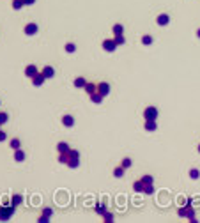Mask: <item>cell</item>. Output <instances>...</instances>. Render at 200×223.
<instances>
[{
	"instance_id": "b9f144b4",
	"label": "cell",
	"mask_w": 200,
	"mask_h": 223,
	"mask_svg": "<svg viewBox=\"0 0 200 223\" xmlns=\"http://www.w3.org/2000/svg\"><path fill=\"white\" fill-rule=\"evenodd\" d=\"M197 149H198V152H200V143H198V147H197Z\"/></svg>"
},
{
	"instance_id": "d6a6232c",
	"label": "cell",
	"mask_w": 200,
	"mask_h": 223,
	"mask_svg": "<svg viewBox=\"0 0 200 223\" xmlns=\"http://www.w3.org/2000/svg\"><path fill=\"white\" fill-rule=\"evenodd\" d=\"M7 121H9V115L5 112H0V124H5Z\"/></svg>"
},
{
	"instance_id": "4316f807",
	"label": "cell",
	"mask_w": 200,
	"mask_h": 223,
	"mask_svg": "<svg viewBox=\"0 0 200 223\" xmlns=\"http://www.w3.org/2000/svg\"><path fill=\"white\" fill-rule=\"evenodd\" d=\"M124 172H126V168H124V166H117L115 170H114V177H122Z\"/></svg>"
},
{
	"instance_id": "5b68a950",
	"label": "cell",
	"mask_w": 200,
	"mask_h": 223,
	"mask_svg": "<svg viewBox=\"0 0 200 223\" xmlns=\"http://www.w3.org/2000/svg\"><path fill=\"white\" fill-rule=\"evenodd\" d=\"M37 30H39V27H37V23H34V21L27 23V25H25V29H23V32H25L27 36H36Z\"/></svg>"
},
{
	"instance_id": "f35d334b",
	"label": "cell",
	"mask_w": 200,
	"mask_h": 223,
	"mask_svg": "<svg viewBox=\"0 0 200 223\" xmlns=\"http://www.w3.org/2000/svg\"><path fill=\"white\" fill-rule=\"evenodd\" d=\"M42 214H46V216H52V209H50V207H46V209H42Z\"/></svg>"
},
{
	"instance_id": "2e32d148",
	"label": "cell",
	"mask_w": 200,
	"mask_h": 223,
	"mask_svg": "<svg viewBox=\"0 0 200 223\" xmlns=\"http://www.w3.org/2000/svg\"><path fill=\"white\" fill-rule=\"evenodd\" d=\"M14 161H18V163L25 161V152L21 151V149H16V151H14Z\"/></svg>"
},
{
	"instance_id": "603a6c76",
	"label": "cell",
	"mask_w": 200,
	"mask_h": 223,
	"mask_svg": "<svg viewBox=\"0 0 200 223\" xmlns=\"http://www.w3.org/2000/svg\"><path fill=\"white\" fill-rule=\"evenodd\" d=\"M152 36H149V34H145V36H142V44L144 46H149V44H152Z\"/></svg>"
},
{
	"instance_id": "ba28073f",
	"label": "cell",
	"mask_w": 200,
	"mask_h": 223,
	"mask_svg": "<svg viewBox=\"0 0 200 223\" xmlns=\"http://www.w3.org/2000/svg\"><path fill=\"white\" fill-rule=\"evenodd\" d=\"M144 128H145V131H156L158 129V122H156V119H147Z\"/></svg>"
},
{
	"instance_id": "e0dca14e",
	"label": "cell",
	"mask_w": 200,
	"mask_h": 223,
	"mask_svg": "<svg viewBox=\"0 0 200 223\" xmlns=\"http://www.w3.org/2000/svg\"><path fill=\"white\" fill-rule=\"evenodd\" d=\"M57 161H59V163H64V165H67V161H69V152H59Z\"/></svg>"
},
{
	"instance_id": "ab89813d",
	"label": "cell",
	"mask_w": 200,
	"mask_h": 223,
	"mask_svg": "<svg viewBox=\"0 0 200 223\" xmlns=\"http://www.w3.org/2000/svg\"><path fill=\"white\" fill-rule=\"evenodd\" d=\"M25 2V5H32V4H36V0H23Z\"/></svg>"
},
{
	"instance_id": "52a82bcc",
	"label": "cell",
	"mask_w": 200,
	"mask_h": 223,
	"mask_svg": "<svg viewBox=\"0 0 200 223\" xmlns=\"http://www.w3.org/2000/svg\"><path fill=\"white\" fill-rule=\"evenodd\" d=\"M97 92L101 94V96H108L110 94V83H106V81H101V83H97Z\"/></svg>"
},
{
	"instance_id": "8992f818",
	"label": "cell",
	"mask_w": 200,
	"mask_h": 223,
	"mask_svg": "<svg viewBox=\"0 0 200 223\" xmlns=\"http://www.w3.org/2000/svg\"><path fill=\"white\" fill-rule=\"evenodd\" d=\"M44 80H46V76H44L41 71H37L32 76V85H34V87H41L42 83H44Z\"/></svg>"
},
{
	"instance_id": "484cf974",
	"label": "cell",
	"mask_w": 200,
	"mask_h": 223,
	"mask_svg": "<svg viewBox=\"0 0 200 223\" xmlns=\"http://www.w3.org/2000/svg\"><path fill=\"white\" fill-rule=\"evenodd\" d=\"M23 5H25V2H23V0H12V9H14V11H20Z\"/></svg>"
},
{
	"instance_id": "7c38bea8",
	"label": "cell",
	"mask_w": 200,
	"mask_h": 223,
	"mask_svg": "<svg viewBox=\"0 0 200 223\" xmlns=\"http://www.w3.org/2000/svg\"><path fill=\"white\" fill-rule=\"evenodd\" d=\"M41 73L44 74V76H46V80H48V78H53V76H55V69H53L52 66H44Z\"/></svg>"
},
{
	"instance_id": "6da1fadb",
	"label": "cell",
	"mask_w": 200,
	"mask_h": 223,
	"mask_svg": "<svg viewBox=\"0 0 200 223\" xmlns=\"http://www.w3.org/2000/svg\"><path fill=\"white\" fill-rule=\"evenodd\" d=\"M177 214H179L181 218H188L191 223H197V214H195V209L191 207V205H184V207H179L177 209Z\"/></svg>"
},
{
	"instance_id": "836d02e7",
	"label": "cell",
	"mask_w": 200,
	"mask_h": 223,
	"mask_svg": "<svg viewBox=\"0 0 200 223\" xmlns=\"http://www.w3.org/2000/svg\"><path fill=\"white\" fill-rule=\"evenodd\" d=\"M103 216H105V221H106V223H112V221H114V220H115V218H114V214H112V213H105V214H103Z\"/></svg>"
},
{
	"instance_id": "e575fe53",
	"label": "cell",
	"mask_w": 200,
	"mask_h": 223,
	"mask_svg": "<svg viewBox=\"0 0 200 223\" xmlns=\"http://www.w3.org/2000/svg\"><path fill=\"white\" fill-rule=\"evenodd\" d=\"M69 158H80V152L76 151V149H69Z\"/></svg>"
},
{
	"instance_id": "f1b7e54d",
	"label": "cell",
	"mask_w": 200,
	"mask_h": 223,
	"mask_svg": "<svg viewBox=\"0 0 200 223\" xmlns=\"http://www.w3.org/2000/svg\"><path fill=\"white\" fill-rule=\"evenodd\" d=\"M140 181H142V183H144V184H152V183H154V177H152V175H149V173H147V175H144V177H142Z\"/></svg>"
},
{
	"instance_id": "7402d4cb",
	"label": "cell",
	"mask_w": 200,
	"mask_h": 223,
	"mask_svg": "<svg viewBox=\"0 0 200 223\" xmlns=\"http://www.w3.org/2000/svg\"><path fill=\"white\" fill-rule=\"evenodd\" d=\"M69 149H71V147H69L66 142H59V143H57V151H59V152H67Z\"/></svg>"
},
{
	"instance_id": "7a4b0ae2",
	"label": "cell",
	"mask_w": 200,
	"mask_h": 223,
	"mask_svg": "<svg viewBox=\"0 0 200 223\" xmlns=\"http://www.w3.org/2000/svg\"><path fill=\"white\" fill-rule=\"evenodd\" d=\"M14 211H16L14 205H0V221H9Z\"/></svg>"
},
{
	"instance_id": "d6986e66",
	"label": "cell",
	"mask_w": 200,
	"mask_h": 223,
	"mask_svg": "<svg viewBox=\"0 0 200 223\" xmlns=\"http://www.w3.org/2000/svg\"><path fill=\"white\" fill-rule=\"evenodd\" d=\"M85 83H87V80H85L83 76H78V78H74V87H76V89H83Z\"/></svg>"
},
{
	"instance_id": "5bb4252c",
	"label": "cell",
	"mask_w": 200,
	"mask_h": 223,
	"mask_svg": "<svg viewBox=\"0 0 200 223\" xmlns=\"http://www.w3.org/2000/svg\"><path fill=\"white\" fill-rule=\"evenodd\" d=\"M145 188H147V184H144L142 181H137V183L133 184V190L137 193H145Z\"/></svg>"
},
{
	"instance_id": "44dd1931",
	"label": "cell",
	"mask_w": 200,
	"mask_h": 223,
	"mask_svg": "<svg viewBox=\"0 0 200 223\" xmlns=\"http://www.w3.org/2000/svg\"><path fill=\"white\" fill-rule=\"evenodd\" d=\"M67 166H69V168H78V166H80V158H69Z\"/></svg>"
},
{
	"instance_id": "7bdbcfd3",
	"label": "cell",
	"mask_w": 200,
	"mask_h": 223,
	"mask_svg": "<svg viewBox=\"0 0 200 223\" xmlns=\"http://www.w3.org/2000/svg\"><path fill=\"white\" fill-rule=\"evenodd\" d=\"M0 126H2V124H0Z\"/></svg>"
},
{
	"instance_id": "60d3db41",
	"label": "cell",
	"mask_w": 200,
	"mask_h": 223,
	"mask_svg": "<svg viewBox=\"0 0 200 223\" xmlns=\"http://www.w3.org/2000/svg\"><path fill=\"white\" fill-rule=\"evenodd\" d=\"M197 37H198V39H200V29H198V30H197Z\"/></svg>"
},
{
	"instance_id": "ffe728a7",
	"label": "cell",
	"mask_w": 200,
	"mask_h": 223,
	"mask_svg": "<svg viewBox=\"0 0 200 223\" xmlns=\"http://www.w3.org/2000/svg\"><path fill=\"white\" fill-rule=\"evenodd\" d=\"M112 32H114V36H117V34H124V25H122V23H115V25L112 27Z\"/></svg>"
},
{
	"instance_id": "83f0119b",
	"label": "cell",
	"mask_w": 200,
	"mask_h": 223,
	"mask_svg": "<svg viewBox=\"0 0 200 223\" xmlns=\"http://www.w3.org/2000/svg\"><path fill=\"white\" fill-rule=\"evenodd\" d=\"M9 145H11V149H14V151H16V149H20L21 142H20V140H18V138H12V140H11V142H9Z\"/></svg>"
},
{
	"instance_id": "4dcf8cb0",
	"label": "cell",
	"mask_w": 200,
	"mask_h": 223,
	"mask_svg": "<svg viewBox=\"0 0 200 223\" xmlns=\"http://www.w3.org/2000/svg\"><path fill=\"white\" fill-rule=\"evenodd\" d=\"M133 165V161H131V158H124L122 161H120V166H124V168H129Z\"/></svg>"
},
{
	"instance_id": "d4e9b609",
	"label": "cell",
	"mask_w": 200,
	"mask_h": 223,
	"mask_svg": "<svg viewBox=\"0 0 200 223\" xmlns=\"http://www.w3.org/2000/svg\"><path fill=\"white\" fill-rule=\"evenodd\" d=\"M114 39H115L117 46H120V44H124V43H126V37H124V34H117V36H114Z\"/></svg>"
},
{
	"instance_id": "f546056e",
	"label": "cell",
	"mask_w": 200,
	"mask_h": 223,
	"mask_svg": "<svg viewBox=\"0 0 200 223\" xmlns=\"http://www.w3.org/2000/svg\"><path fill=\"white\" fill-rule=\"evenodd\" d=\"M64 50L67 51V53H74V51H76V46H74L73 43H67V44L64 46Z\"/></svg>"
},
{
	"instance_id": "1f68e13d",
	"label": "cell",
	"mask_w": 200,
	"mask_h": 223,
	"mask_svg": "<svg viewBox=\"0 0 200 223\" xmlns=\"http://www.w3.org/2000/svg\"><path fill=\"white\" fill-rule=\"evenodd\" d=\"M190 177H191V179H198V177H200V170H198V168H191V170H190Z\"/></svg>"
},
{
	"instance_id": "8d00e7d4",
	"label": "cell",
	"mask_w": 200,
	"mask_h": 223,
	"mask_svg": "<svg viewBox=\"0 0 200 223\" xmlns=\"http://www.w3.org/2000/svg\"><path fill=\"white\" fill-rule=\"evenodd\" d=\"M154 193V186L152 184H147V188H145V195H152Z\"/></svg>"
},
{
	"instance_id": "3957f363",
	"label": "cell",
	"mask_w": 200,
	"mask_h": 223,
	"mask_svg": "<svg viewBox=\"0 0 200 223\" xmlns=\"http://www.w3.org/2000/svg\"><path fill=\"white\" fill-rule=\"evenodd\" d=\"M144 119H158V108L156 106H147L144 110Z\"/></svg>"
},
{
	"instance_id": "30bf717a",
	"label": "cell",
	"mask_w": 200,
	"mask_h": 223,
	"mask_svg": "<svg viewBox=\"0 0 200 223\" xmlns=\"http://www.w3.org/2000/svg\"><path fill=\"white\" fill-rule=\"evenodd\" d=\"M83 91L90 96V94H94V92H97V83H90V81H87L83 87Z\"/></svg>"
},
{
	"instance_id": "cb8c5ba5",
	"label": "cell",
	"mask_w": 200,
	"mask_h": 223,
	"mask_svg": "<svg viewBox=\"0 0 200 223\" xmlns=\"http://www.w3.org/2000/svg\"><path fill=\"white\" fill-rule=\"evenodd\" d=\"M94 211L97 214H99V216H103V214L106 213V207H105V204H97V205H96L94 207Z\"/></svg>"
},
{
	"instance_id": "d590c367",
	"label": "cell",
	"mask_w": 200,
	"mask_h": 223,
	"mask_svg": "<svg viewBox=\"0 0 200 223\" xmlns=\"http://www.w3.org/2000/svg\"><path fill=\"white\" fill-rule=\"evenodd\" d=\"M37 221H39V223H48V221H50V216H46V214H41Z\"/></svg>"
},
{
	"instance_id": "74e56055",
	"label": "cell",
	"mask_w": 200,
	"mask_h": 223,
	"mask_svg": "<svg viewBox=\"0 0 200 223\" xmlns=\"http://www.w3.org/2000/svg\"><path fill=\"white\" fill-rule=\"evenodd\" d=\"M4 140H7V133H4L0 129V142H4Z\"/></svg>"
},
{
	"instance_id": "9c48e42d",
	"label": "cell",
	"mask_w": 200,
	"mask_h": 223,
	"mask_svg": "<svg viewBox=\"0 0 200 223\" xmlns=\"http://www.w3.org/2000/svg\"><path fill=\"white\" fill-rule=\"evenodd\" d=\"M156 23H158L159 27H167L170 23V16L168 14H159L158 18H156Z\"/></svg>"
},
{
	"instance_id": "277c9868",
	"label": "cell",
	"mask_w": 200,
	"mask_h": 223,
	"mask_svg": "<svg viewBox=\"0 0 200 223\" xmlns=\"http://www.w3.org/2000/svg\"><path fill=\"white\" fill-rule=\"evenodd\" d=\"M103 50L108 51V53L115 51V50H117V43H115V39L112 37V39H105V41H103Z\"/></svg>"
},
{
	"instance_id": "9a60e30c",
	"label": "cell",
	"mask_w": 200,
	"mask_h": 223,
	"mask_svg": "<svg viewBox=\"0 0 200 223\" xmlns=\"http://www.w3.org/2000/svg\"><path fill=\"white\" fill-rule=\"evenodd\" d=\"M103 98H105V96H101L99 92H94V94H90V101L96 103V105H101V103H103Z\"/></svg>"
},
{
	"instance_id": "4fadbf2b",
	"label": "cell",
	"mask_w": 200,
	"mask_h": 223,
	"mask_svg": "<svg viewBox=\"0 0 200 223\" xmlns=\"http://www.w3.org/2000/svg\"><path fill=\"white\" fill-rule=\"evenodd\" d=\"M62 124L66 128H73L74 126V117L73 115H64L62 117Z\"/></svg>"
},
{
	"instance_id": "ac0fdd59",
	"label": "cell",
	"mask_w": 200,
	"mask_h": 223,
	"mask_svg": "<svg viewBox=\"0 0 200 223\" xmlns=\"http://www.w3.org/2000/svg\"><path fill=\"white\" fill-rule=\"evenodd\" d=\"M21 202H23V197H21V195H18V193L11 197V205H14V207H16V205H20Z\"/></svg>"
},
{
	"instance_id": "8fae6325",
	"label": "cell",
	"mask_w": 200,
	"mask_h": 223,
	"mask_svg": "<svg viewBox=\"0 0 200 223\" xmlns=\"http://www.w3.org/2000/svg\"><path fill=\"white\" fill-rule=\"evenodd\" d=\"M36 73H37V66H36V64H29V66L25 67V76H29V78H32Z\"/></svg>"
}]
</instances>
